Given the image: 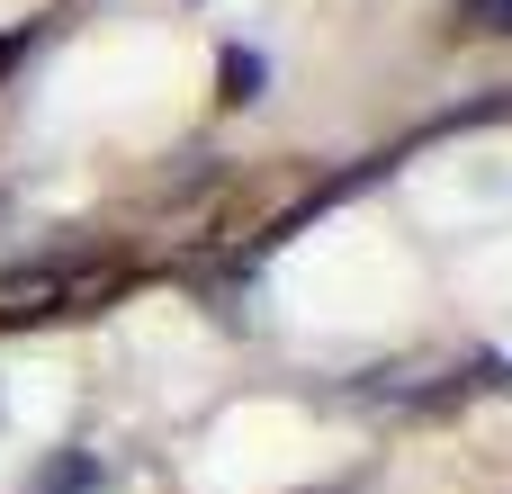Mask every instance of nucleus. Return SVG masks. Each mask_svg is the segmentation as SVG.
I'll return each mask as SVG.
<instances>
[{
  "label": "nucleus",
  "instance_id": "obj_1",
  "mask_svg": "<svg viewBox=\"0 0 512 494\" xmlns=\"http://www.w3.org/2000/svg\"><path fill=\"white\" fill-rule=\"evenodd\" d=\"M90 486H99V459H90V450H63V459L36 477V494H90Z\"/></svg>",
  "mask_w": 512,
  "mask_h": 494
},
{
  "label": "nucleus",
  "instance_id": "obj_2",
  "mask_svg": "<svg viewBox=\"0 0 512 494\" xmlns=\"http://www.w3.org/2000/svg\"><path fill=\"white\" fill-rule=\"evenodd\" d=\"M261 81H270V63L252 45H225V99H261Z\"/></svg>",
  "mask_w": 512,
  "mask_h": 494
},
{
  "label": "nucleus",
  "instance_id": "obj_3",
  "mask_svg": "<svg viewBox=\"0 0 512 494\" xmlns=\"http://www.w3.org/2000/svg\"><path fill=\"white\" fill-rule=\"evenodd\" d=\"M450 18H459V27H495V36H512V0H459Z\"/></svg>",
  "mask_w": 512,
  "mask_h": 494
},
{
  "label": "nucleus",
  "instance_id": "obj_4",
  "mask_svg": "<svg viewBox=\"0 0 512 494\" xmlns=\"http://www.w3.org/2000/svg\"><path fill=\"white\" fill-rule=\"evenodd\" d=\"M0 216H9V207H0Z\"/></svg>",
  "mask_w": 512,
  "mask_h": 494
}]
</instances>
